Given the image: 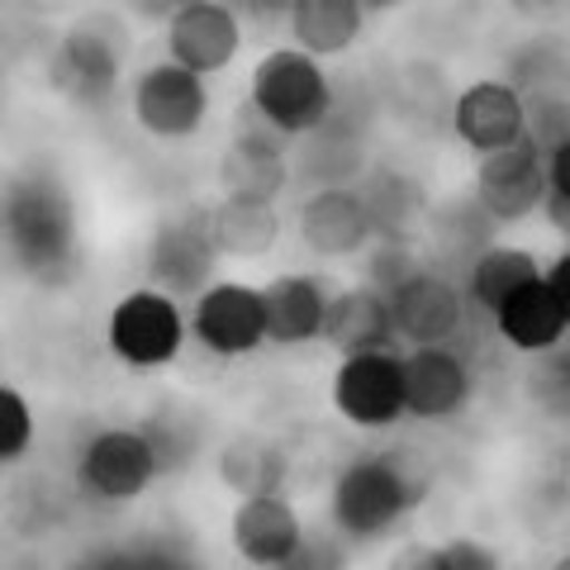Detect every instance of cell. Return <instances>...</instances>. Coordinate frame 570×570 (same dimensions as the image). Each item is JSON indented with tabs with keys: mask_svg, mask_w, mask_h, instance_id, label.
<instances>
[{
	"mask_svg": "<svg viewBox=\"0 0 570 570\" xmlns=\"http://www.w3.org/2000/svg\"><path fill=\"white\" fill-rule=\"evenodd\" d=\"M452 129L471 153L490 157L528 138V105L513 81H475L452 105Z\"/></svg>",
	"mask_w": 570,
	"mask_h": 570,
	"instance_id": "12",
	"label": "cell"
},
{
	"mask_svg": "<svg viewBox=\"0 0 570 570\" xmlns=\"http://www.w3.org/2000/svg\"><path fill=\"white\" fill-rule=\"evenodd\" d=\"M6 253L10 266L39 285H58L77 266V209L62 176L29 167L6 190Z\"/></svg>",
	"mask_w": 570,
	"mask_h": 570,
	"instance_id": "1",
	"label": "cell"
},
{
	"mask_svg": "<svg viewBox=\"0 0 570 570\" xmlns=\"http://www.w3.org/2000/svg\"><path fill=\"white\" fill-rule=\"evenodd\" d=\"M423 499V480L400 456H362L333 480L328 513L347 542H381Z\"/></svg>",
	"mask_w": 570,
	"mask_h": 570,
	"instance_id": "2",
	"label": "cell"
},
{
	"mask_svg": "<svg viewBox=\"0 0 570 570\" xmlns=\"http://www.w3.org/2000/svg\"><path fill=\"white\" fill-rule=\"evenodd\" d=\"M219 475H224L243 499H253V494H281L285 456H281L276 448H266V442H257V438H238L234 448H224Z\"/></svg>",
	"mask_w": 570,
	"mask_h": 570,
	"instance_id": "25",
	"label": "cell"
},
{
	"mask_svg": "<svg viewBox=\"0 0 570 570\" xmlns=\"http://www.w3.org/2000/svg\"><path fill=\"white\" fill-rule=\"evenodd\" d=\"M247 100L276 124L285 138L324 129L333 115V86L309 52L299 48H272L253 67V91Z\"/></svg>",
	"mask_w": 570,
	"mask_h": 570,
	"instance_id": "3",
	"label": "cell"
},
{
	"mask_svg": "<svg viewBox=\"0 0 570 570\" xmlns=\"http://www.w3.org/2000/svg\"><path fill=\"white\" fill-rule=\"evenodd\" d=\"M163 475V456L148 428H105L77 456V485L100 504H129Z\"/></svg>",
	"mask_w": 570,
	"mask_h": 570,
	"instance_id": "4",
	"label": "cell"
},
{
	"mask_svg": "<svg viewBox=\"0 0 570 570\" xmlns=\"http://www.w3.org/2000/svg\"><path fill=\"white\" fill-rule=\"evenodd\" d=\"M219 238H214V214L209 209H181L171 219L157 224V234L148 243V276L153 291H163L171 299L195 295L200 299L209 291L214 262H219Z\"/></svg>",
	"mask_w": 570,
	"mask_h": 570,
	"instance_id": "5",
	"label": "cell"
},
{
	"mask_svg": "<svg viewBox=\"0 0 570 570\" xmlns=\"http://www.w3.org/2000/svg\"><path fill=\"white\" fill-rule=\"evenodd\" d=\"M228 532H234V551L257 570L285 566L295 557V547L305 542V523H299V513H295V504L285 494L238 499Z\"/></svg>",
	"mask_w": 570,
	"mask_h": 570,
	"instance_id": "15",
	"label": "cell"
},
{
	"mask_svg": "<svg viewBox=\"0 0 570 570\" xmlns=\"http://www.w3.org/2000/svg\"><path fill=\"white\" fill-rule=\"evenodd\" d=\"M299 238L314 257H352L371 247L376 224L366 214L362 190L352 186H318L305 205H299Z\"/></svg>",
	"mask_w": 570,
	"mask_h": 570,
	"instance_id": "14",
	"label": "cell"
},
{
	"mask_svg": "<svg viewBox=\"0 0 570 570\" xmlns=\"http://www.w3.org/2000/svg\"><path fill=\"white\" fill-rule=\"evenodd\" d=\"M542 276L547 272L538 266V257L523 253V247H490V253H480L471 262V299L480 309L499 314V305L513 291H523L528 281H542Z\"/></svg>",
	"mask_w": 570,
	"mask_h": 570,
	"instance_id": "24",
	"label": "cell"
},
{
	"mask_svg": "<svg viewBox=\"0 0 570 570\" xmlns=\"http://www.w3.org/2000/svg\"><path fill=\"white\" fill-rule=\"evenodd\" d=\"M285 181H291V167L285 157H266V153H247L228 142L224 163H219V186L224 200H243V205H276Z\"/></svg>",
	"mask_w": 570,
	"mask_h": 570,
	"instance_id": "23",
	"label": "cell"
},
{
	"mask_svg": "<svg viewBox=\"0 0 570 570\" xmlns=\"http://www.w3.org/2000/svg\"><path fill=\"white\" fill-rule=\"evenodd\" d=\"M52 91L77 105H105L119 86V43L100 24H77L52 52Z\"/></svg>",
	"mask_w": 570,
	"mask_h": 570,
	"instance_id": "13",
	"label": "cell"
},
{
	"mask_svg": "<svg viewBox=\"0 0 570 570\" xmlns=\"http://www.w3.org/2000/svg\"><path fill=\"white\" fill-rule=\"evenodd\" d=\"M461 309H466L461 291L433 272H414L400 291H390L395 333L414 347H448V337L461 328Z\"/></svg>",
	"mask_w": 570,
	"mask_h": 570,
	"instance_id": "16",
	"label": "cell"
},
{
	"mask_svg": "<svg viewBox=\"0 0 570 570\" xmlns=\"http://www.w3.org/2000/svg\"><path fill=\"white\" fill-rule=\"evenodd\" d=\"M551 362L532 376V390H538L542 409H551V414H570V362L557 352H547Z\"/></svg>",
	"mask_w": 570,
	"mask_h": 570,
	"instance_id": "30",
	"label": "cell"
},
{
	"mask_svg": "<svg viewBox=\"0 0 570 570\" xmlns=\"http://www.w3.org/2000/svg\"><path fill=\"white\" fill-rule=\"evenodd\" d=\"M285 24H291L295 48L318 62V58H337V52H347L356 43L366 14L356 0H295L285 10Z\"/></svg>",
	"mask_w": 570,
	"mask_h": 570,
	"instance_id": "21",
	"label": "cell"
},
{
	"mask_svg": "<svg viewBox=\"0 0 570 570\" xmlns=\"http://www.w3.org/2000/svg\"><path fill=\"white\" fill-rule=\"evenodd\" d=\"M214 214V238H219L224 257H262L272 253L281 238L276 205H243V200H219Z\"/></svg>",
	"mask_w": 570,
	"mask_h": 570,
	"instance_id": "22",
	"label": "cell"
},
{
	"mask_svg": "<svg viewBox=\"0 0 570 570\" xmlns=\"http://www.w3.org/2000/svg\"><path fill=\"white\" fill-rule=\"evenodd\" d=\"M494 324H499V333H504L509 347L532 352V356L557 352L561 337H566V328H570L566 314H561V305H557V299H551V291H547V276H542V281H528L523 291H513L504 305H499Z\"/></svg>",
	"mask_w": 570,
	"mask_h": 570,
	"instance_id": "20",
	"label": "cell"
},
{
	"mask_svg": "<svg viewBox=\"0 0 570 570\" xmlns=\"http://www.w3.org/2000/svg\"><path fill=\"white\" fill-rule=\"evenodd\" d=\"M547 291H551V299L561 305V314H566V324H570V247L547 266Z\"/></svg>",
	"mask_w": 570,
	"mask_h": 570,
	"instance_id": "34",
	"label": "cell"
},
{
	"mask_svg": "<svg viewBox=\"0 0 570 570\" xmlns=\"http://www.w3.org/2000/svg\"><path fill=\"white\" fill-rule=\"evenodd\" d=\"M333 404L352 428H390L404 414V356H343V366L333 376Z\"/></svg>",
	"mask_w": 570,
	"mask_h": 570,
	"instance_id": "8",
	"label": "cell"
},
{
	"mask_svg": "<svg viewBox=\"0 0 570 570\" xmlns=\"http://www.w3.org/2000/svg\"><path fill=\"white\" fill-rule=\"evenodd\" d=\"M186 343V318L176 309V299L163 291H134L124 295L110 314V352L124 366L153 371L176 362V352Z\"/></svg>",
	"mask_w": 570,
	"mask_h": 570,
	"instance_id": "7",
	"label": "cell"
},
{
	"mask_svg": "<svg viewBox=\"0 0 570 570\" xmlns=\"http://www.w3.org/2000/svg\"><path fill=\"white\" fill-rule=\"evenodd\" d=\"M551 200V176H547V153L538 138H523L519 148L490 153L475 163V205L499 224H519L538 205Z\"/></svg>",
	"mask_w": 570,
	"mask_h": 570,
	"instance_id": "6",
	"label": "cell"
},
{
	"mask_svg": "<svg viewBox=\"0 0 570 570\" xmlns=\"http://www.w3.org/2000/svg\"><path fill=\"white\" fill-rule=\"evenodd\" d=\"M409 276H414V272H409V247L404 243H376V247H371V266H366V285H371V291L390 295V291H400Z\"/></svg>",
	"mask_w": 570,
	"mask_h": 570,
	"instance_id": "29",
	"label": "cell"
},
{
	"mask_svg": "<svg viewBox=\"0 0 570 570\" xmlns=\"http://www.w3.org/2000/svg\"><path fill=\"white\" fill-rule=\"evenodd\" d=\"M352 542L343 532H305V542L295 547V557L276 566V570H347L352 561Z\"/></svg>",
	"mask_w": 570,
	"mask_h": 570,
	"instance_id": "28",
	"label": "cell"
},
{
	"mask_svg": "<svg viewBox=\"0 0 570 570\" xmlns=\"http://www.w3.org/2000/svg\"><path fill=\"white\" fill-rule=\"evenodd\" d=\"M129 570H200L186 547L171 542H148V547H129Z\"/></svg>",
	"mask_w": 570,
	"mask_h": 570,
	"instance_id": "32",
	"label": "cell"
},
{
	"mask_svg": "<svg viewBox=\"0 0 570 570\" xmlns=\"http://www.w3.org/2000/svg\"><path fill=\"white\" fill-rule=\"evenodd\" d=\"M438 570H504V561L494 557V547L475 538H456L438 547Z\"/></svg>",
	"mask_w": 570,
	"mask_h": 570,
	"instance_id": "31",
	"label": "cell"
},
{
	"mask_svg": "<svg viewBox=\"0 0 570 570\" xmlns=\"http://www.w3.org/2000/svg\"><path fill=\"white\" fill-rule=\"evenodd\" d=\"M209 115V91L205 77L176 67V62H157L134 81V119L138 129H148L153 138H190Z\"/></svg>",
	"mask_w": 570,
	"mask_h": 570,
	"instance_id": "9",
	"label": "cell"
},
{
	"mask_svg": "<svg viewBox=\"0 0 570 570\" xmlns=\"http://www.w3.org/2000/svg\"><path fill=\"white\" fill-rule=\"evenodd\" d=\"M262 305H266V343L276 347H295V343H314L324 337L328 324V295L314 276H276L262 285Z\"/></svg>",
	"mask_w": 570,
	"mask_h": 570,
	"instance_id": "19",
	"label": "cell"
},
{
	"mask_svg": "<svg viewBox=\"0 0 570 570\" xmlns=\"http://www.w3.org/2000/svg\"><path fill=\"white\" fill-rule=\"evenodd\" d=\"M195 343L214 356H247L266 343V305L262 291L238 281H214L209 291L195 299L190 314Z\"/></svg>",
	"mask_w": 570,
	"mask_h": 570,
	"instance_id": "10",
	"label": "cell"
},
{
	"mask_svg": "<svg viewBox=\"0 0 570 570\" xmlns=\"http://www.w3.org/2000/svg\"><path fill=\"white\" fill-rule=\"evenodd\" d=\"M471 366L452 347H409L404 352V414L452 419L471 400Z\"/></svg>",
	"mask_w": 570,
	"mask_h": 570,
	"instance_id": "17",
	"label": "cell"
},
{
	"mask_svg": "<svg viewBox=\"0 0 570 570\" xmlns=\"http://www.w3.org/2000/svg\"><path fill=\"white\" fill-rule=\"evenodd\" d=\"M243 24L228 6L214 0H190L167 14V62L195 71V77H214L238 58Z\"/></svg>",
	"mask_w": 570,
	"mask_h": 570,
	"instance_id": "11",
	"label": "cell"
},
{
	"mask_svg": "<svg viewBox=\"0 0 570 570\" xmlns=\"http://www.w3.org/2000/svg\"><path fill=\"white\" fill-rule=\"evenodd\" d=\"M29 442H33V409L20 390L6 385L0 390V461H6V466L24 461Z\"/></svg>",
	"mask_w": 570,
	"mask_h": 570,
	"instance_id": "27",
	"label": "cell"
},
{
	"mask_svg": "<svg viewBox=\"0 0 570 570\" xmlns=\"http://www.w3.org/2000/svg\"><path fill=\"white\" fill-rule=\"evenodd\" d=\"M390 570H438V547H423V542H409L390 557Z\"/></svg>",
	"mask_w": 570,
	"mask_h": 570,
	"instance_id": "35",
	"label": "cell"
},
{
	"mask_svg": "<svg viewBox=\"0 0 570 570\" xmlns=\"http://www.w3.org/2000/svg\"><path fill=\"white\" fill-rule=\"evenodd\" d=\"M324 343L343 356H366V352H390L400 343L395 314H390V295L371 291V285H347L328 299V324Z\"/></svg>",
	"mask_w": 570,
	"mask_h": 570,
	"instance_id": "18",
	"label": "cell"
},
{
	"mask_svg": "<svg viewBox=\"0 0 570 570\" xmlns=\"http://www.w3.org/2000/svg\"><path fill=\"white\" fill-rule=\"evenodd\" d=\"M547 176H551V200H547V209L570 214V134L551 142V153H547Z\"/></svg>",
	"mask_w": 570,
	"mask_h": 570,
	"instance_id": "33",
	"label": "cell"
},
{
	"mask_svg": "<svg viewBox=\"0 0 570 570\" xmlns=\"http://www.w3.org/2000/svg\"><path fill=\"white\" fill-rule=\"evenodd\" d=\"M551 570H570V551H566V557H561L557 566H551Z\"/></svg>",
	"mask_w": 570,
	"mask_h": 570,
	"instance_id": "36",
	"label": "cell"
},
{
	"mask_svg": "<svg viewBox=\"0 0 570 570\" xmlns=\"http://www.w3.org/2000/svg\"><path fill=\"white\" fill-rule=\"evenodd\" d=\"M362 200H366V214H371V224H376L381 243H404V228L419 209V186L409 181V176L376 171L362 186Z\"/></svg>",
	"mask_w": 570,
	"mask_h": 570,
	"instance_id": "26",
	"label": "cell"
}]
</instances>
